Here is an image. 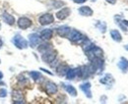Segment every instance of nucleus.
I'll return each mask as SVG.
<instances>
[{
    "label": "nucleus",
    "mask_w": 128,
    "mask_h": 104,
    "mask_svg": "<svg viewBox=\"0 0 128 104\" xmlns=\"http://www.w3.org/2000/svg\"><path fill=\"white\" fill-rule=\"evenodd\" d=\"M68 38L70 41H72L74 43H83L87 39V37L77 30H71L69 35H68Z\"/></svg>",
    "instance_id": "nucleus-1"
},
{
    "label": "nucleus",
    "mask_w": 128,
    "mask_h": 104,
    "mask_svg": "<svg viewBox=\"0 0 128 104\" xmlns=\"http://www.w3.org/2000/svg\"><path fill=\"white\" fill-rule=\"evenodd\" d=\"M86 55L88 56L89 60L91 61V60L95 59V58H102L104 51H102V48H100V47H98V46L95 45L93 48H91L90 50H88L86 52Z\"/></svg>",
    "instance_id": "nucleus-2"
},
{
    "label": "nucleus",
    "mask_w": 128,
    "mask_h": 104,
    "mask_svg": "<svg viewBox=\"0 0 128 104\" xmlns=\"http://www.w3.org/2000/svg\"><path fill=\"white\" fill-rule=\"evenodd\" d=\"M12 43L15 45L18 49H26V48H28V46H29L28 41H27L21 34H16V35L12 38Z\"/></svg>",
    "instance_id": "nucleus-3"
},
{
    "label": "nucleus",
    "mask_w": 128,
    "mask_h": 104,
    "mask_svg": "<svg viewBox=\"0 0 128 104\" xmlns=\"http://www.w3.org/2000/svg\"><path fill=\"white\" fill-rule=\"evenodd\" d=\"M56 56H57V52L55 50H53V49H49V50L42 53V59L44 63L50 64L51 62H53L54 60L56 59Z\"/></svg>",
    "instance_id": "nucleus-4"
},
{
    "label": "nucleus",
    "mask_w": 128,
    "mask_h": 104,
    "mask_svg": "<svg viewBox=\"0 0 128 104\" xmlns=\"http://www.w3.org/2000/svg\"><path fill=\"white\" fill-rule=\"evenodd\" d=\"M38 22L42 26H48L54 22V17L50 13H46L38 18Z\"/></svg>",
    "instance_id": "nucleus-5"
},
{
    "label": "nucleus",
    "mask_w": 128,
    "mask_h": 104,
    "mask_svg": "<svg viewBox=\"0 0 128 104\" xmlns=\"http://www.w3.org/2000/svg\"><path fill=\"white\" fill-rule=\"evenodd\" d=\"M18 27L21 29V30H27L29 29L30 27H32V20H30L29 18L27 17H21L19 20H18Z\"/></svg>",
    "instance_id": "nucleus-6"
},
{
    "label": "nucleus",
    "mask_w": 128,
    "mask_h": 104,
    "mask_svg": "<svg viewBox=\"0 0 128 104\" xmlns=\"http://www.w3.org/2000/svg\"><path fill=\"white\" fill-rule=\"evenodd\" d=\"M12 100L13 103H25V97L21 90L14 89L12 91Z\"/></svg>",
    "instance_id": "nucleus-7"
},
{
    "label": "nucleus",
    "mask_w": 128,
    "mask_h": 104,
    "mask_svg": "<svg viewBox=\"0 0 128 104\" xmlns=\"http://www.w3.org/2000/svg\"><path fill=\"white\" fill-rule=\"evenodd\" d=\"M44 90L46 92L49 94V95H52V94H55L58 90V88L56 86V84L52 83V82H48L46 84V87H44Z\"/></svg>",
    "instance_id": "nucleus-8"
},
{
    "label": "nucleus",
    "mask_w": 128,
    "mask_h": 104,
    "mask_svg": "<svg viewBox=\"0 0 128 104\" xmlns=\"http://www.w3.org/2000/svg\"><path fill=\"white\" fill-rule=\"evenodd\" d=\"M70 31H71V28L68 27V26H61V27L56 29L57 34L59 36H61V37H68Z\"/></svg>",
    "instance_id": "nucleus-9"
},
{
    "label": "nucleus",
    "mask_w": 128,
    "mask_h": 104,
    "mask_svg": "<svg viewBox=\"0 0 128 104\" xmlns=\"http://www.w3.org/2000/svg\"><path fill=\"white\" fill-rule=\"evenodd\" d=\"M80 89L85 93V95L88 98H92V92H91V84L90 83H83L80 85Z\"/></svg>",
    "instance_id": "nucleus-10"
},
{
    "label": "nucleus",
    "mask_w": 128,
    "mask_h": 104,
    "mask_svg": "<svg viewBox=\"0 0 128 104\" xmlns=\"http://www.w3.org/2000/svg\"><path fill=\"white\" fill-rule=\"evenodd\" d=\"M40 36L38 33H31L29 35V42L32 47H36L40 44Z\"/></svg>",
    "instance_id": "nucleus-11"
},
{
    "label": "nucleus",
    "mask_w": 128,
    "mask_h": 104,
    "mask_svg": "<svg viewBox=\"0 0 128 104\" xmlns=\"http://www.w3.org/2000/svg\"><path fill=\"white\" fill-rule=\"evenodd\" d=\"M70 14H71L70 8L65 7V8H62L60 11H58V12L56 13V18H57L58 20H65Z\"/></svg>",
    "instance_id": "nucleus-12"
},
{
    "label": "nucleus",
    "mask_w": 128,
    "mask_h": 104,
    "mask_svg": "<svg viewBox=\"0 0 128 104\" xmlns=\"http://www.w3.org/2000/svg\"><path fill=\"white\" fill-rule=\"evenodd\" d=\"M2 19H3V21H4L7 25H9V26H13V25L15 24V18H14V16L10 15V14L7 13V12H3V13H2Z\"/></svg>",
    "instance_id": "nucleus-13"
},
{
    "label": "nucleus",
    "mask_w": 128,
    "mask_h": 104,
    "mask_svg": "<svg viewBox=\"0 0 128 104\" xmlns=\"http://www.w3.org/2000/svg\"><path fill=\"white\" fill-rule=\"evenodd\" d=\"M52 35H53V31H52V30H50V29H46V30H42V32H40V39L46 40V41L51 39Z\"/></svg>",
    "instance_id": "nucleus-14"
},
{
    "label": "nucleus",
    "mask_w": 128,
    "mask_h": 104,
    "mask_svg": "<svg viewBox=\"0 0 128 104\" xmlns=\"http://www.w3.org/2000/svg\"><path fill=\"white\" fill-rule=\"evenodd\" d=\"M100 83L102 85H106V86H112L114 83V80L110 74H106L104 75V77H102L100 80Z\"/></svg>",
    "instance_id": "nucleus-15"
},
{
    "label": "nucleus",
    "mask_w": 128,
    "mask_h": 104,
    "mask_svg": "<svg viewBox=\"0 0 128 104\" xmlns=\"http://www.w3.org/2000/svg\"><path fill=\"white\" fill-rule=\"evenodd\" d=\"M118 68L123 72V73H127L128 72V60L124 57H121L119 62L117 63Z\"/></svg>",
    "instance_id": "nucleus-16"
},
{
    "label": "nucleus",
    "mask_w": 128,
    "mask_h": 104,
    "mask_svg": "<svg viewBox=\"0 0 128 104\" xmlns=\"http://www.w3.org/2000/svg\"><path fill=\"white\" fill-rule=\"evenodd\" d=\"M68 70H69V67L67 66V64L61 63L56 67V74L58 76H65Z\"/></svg>",
    "instance_id": "nucleus-17"
},
{
    "label": "nucleus",
    "mask_w": 128,
    "mask_h": 104,
    "mask_svg": "<svg viewBox=\"0 0 128 104\" xmlns=\"http://www.w3.org/2000/svg\"><path fill=\"white\" fill-rule=\"evenodd\" d=\"M79 14L85 17H90L94 14V11L89 7V6H82L79 8Z\"/></svg>",
    "instance_id": "nucleus-18"
},
{
    "label": "nucleus",
    "mask_w": 128,
    "mask_h": 104,
    "mask_svg": "<svg viewBox=\"0 0 128 104\" xmlns=\"http://www.w3.org/2000/svg\"><path fill=\"white\" fill-rule=\"evenodd\" d=\"M65 76H66V79L69 81L74 80L76 77H78V68H76V69H70L69 68V70L67 71Z\"/></svg>",
    "instance_id": "nucleus-19"
},
{
    "label": "nucleus",
    "mask_w": 128,
    "mask_h": 104,
    "mask_svg": "<svg viewBox=\"0 0 128 104\" xmlns=\"http://www.w3.org/2000/svg\"><path fill=\"white\" fill-rule=\"evenodd\" d=\"M63 88L67 91V93H69L71 96H77V90L76 89L72 86V85H67V84H62Z\"/></svg>",
    "instance_id": "nucleus-20"
},
{
    "label": "nucleus",
    "mask_w": 128,
    "mask_h": 104,
    "mask_svg": "<svg viewBox=\"0 0 128 104\" xmlns=\"http://www.w3.org/2000/svg\"><path fill=\"white\" fill-rule=\"evenodd\" d=\"M110 35H112V38L114 41H116V42H121L122 41V36L117 30H110Z\"/></svg>",
    "instance_id": "nucleus-21"
},
{
    "label": "nucleus",
    "mask_w": 128,
    "mask_h": 104,
    "mask_svg": "<svg viewBox=\"0 0 128 104\" xmlns=\"http://www.w3.org/2000/svg\"><path fill=\"white\" fill-rule=\"evenodd\" d=\"M30 76H31V78H32V80L36 82V83H40V82H42V80H44V77H42V75L40 74V72H36V71H32L30 73Z\"/></svg>",
    "instance_id": "nucleus-22"
},
{
    "label": "nucleus",
    "mask_w": 128,
    "mask_h": 104,
    "mask_svg": "<svg viewBox=\"0 0 128 104\" xmlns=\"http://www.w3.org/2000/svg\"><path fill=\"white\" fill-rule=\"evenodd\" d=\"M52 45L49 44V43H42V44H40L38 46V51L40 52V53H44V52H46V51H48L49 49H52V47H51Z\"/></svg>",
    "instance_id": "nucleus-23"
},
{
    "label": "nucleus",
    "mask_w": 128,
    "mask_h": 104,
    "mask_svg": "<svg viewBox=\"0 0 128 104\" xmlns=\"http://www.w3.org/2000/svg\"><path fill=\"white\" fill-rule=\"evenodd\" d=\"M96 27L98 29V30L102 33H104L106 31V24L104 22H98L96 24Z\"/></svg>",
    "instance_id": "nucleus-24"
},
{
    "label": "nucleus",
    "mask_w": 128,
    "mask_h": 104,
    "mask_svg": "<svg viewBox=\"0 0 128 104\" xmlns=\"http://www.w3.org/2000/svg\"><path fill=\"white\" fill-rule=\"evenodd\" d=\"M18 80H19V82H20L21 84H25V85L29 84V80H28L27 78L23 77V75H20V76L18 77Z\"/></svg>",
    "instance_id": "nucleus-25"
},
{
    "label": "nucleus",
    "mask_w": 128,
    "mask_h": 104,
    "mask_svg": "<svg viewBox=\"0 0 128 104\" xmlns=\"http://www.w3.org/2000/svg\"><path fill=\"white\" fill-rule=\"evenodd\" d=\"M115 19H116V18H115ZM116 20H117V19H116ZM116 24H118V25H119V27H120L122 30H124V31H127V28H126V27L123 25V23H122L120 20H117V23H116Z\"/></svg>",
    "instance_id": "nucleus-26"
},
{
    "label": "nucleus",
    "mask_w": 128,
    "mask_h": 104,
    "mask_svg": "<svg viewBox=\"0 0 128 104\" xmlns=\"http://www.w3.org/2000/svg\"><path fill=\"white\" fill-rule=\"evenodd\" d=\"M7 95V91H6V89H0V97H5Z\"/></svg>",
    "instance_id": "nucleus-27"
},
{
    "label": "nucleus",
    "mask_w": 128,
    "mask_h": 104,
    "mask_svg": "<svg viewBox=\"0 0 128 104\" xmlns=\"http://www.w3.org/2000/svg\"><path fill=\"white\" fill-rule=\"evenodd\" d=\"M87 0H74V2L75 3H78V4H82V3H84V2H86Z\"/></svg>",
    "instance_id": "nucleus-28"
},
{
    "label": "nucleus",
    "mask_w": 128,
    "mask_h": 104,
    "mask_svg": "<svg viewBox=\"0 0 128 104\" xmlns=\"http://www.w3.org/2000/svg\"><path fill=\"white\" fill-rule=\"evenodd\" d=\"M121 22L123 23V25H124L125 27H128V21L127 20H121Z\"/></svg>",
    "instance_id": "nucleus-29"
},
{
    "label": "nucleus",
    "mask_w": 128,
    "mask_h": 104,
    "mask_svg": "<svg viewBox=\"0 0 128 104\" xmlns=\"http://www.w3.org/2000/svg\"><path fill=\"white\" fill-rule=\"evenodd\" d=\"M106 2H108L110 4H115L116 3V0H106Z\"/></svg>",
    "instance_id": "nucleus-30"
},
{
    "label": "nucleus",
    "mask_w": 128,
    "mask_h": 104,
    "mask_svg": "<svg viewBox=\"0 0 128 104\" xmlns=\"http://www.w3.org/2000/svg\"><path fill=\"white\" fill-rule=\"evenodd\" d=\"M2 46H3V41H2V39H0V49L2 48Z\"/></svg>",
    "instance_id": "nucleus-31"
},
{
    "label": "nucleus",
    "mask_w": 128,
    "mask_h": 104,
    "mask_svg": "<svg viewBox=\"0 0 128 104\" xmlns=\"http://www.w3.org/2000/svg\"><path fill=\"white\" fill-rule=\"evenodd\" d=\"M2 78H3V74H2V73H1V72H0V80H1V79H2Z\"/></svg>",
    "instance_id": "nucleus-32"
},
{
    "label": "nucleus",
    "mask_w": 128,
    "mask_h": 104,
    "mask_svg": "<svg viewBox=\"0 0 128 104\" xmlns=\"http://www.w3.org/2000/svg\"><path fill=\"white\" fill-rule=\"evenodd\" d=\"M124 48H125V49H126V50L128 51V44H127V45H125V46H124Z\"/></svg>",
    "instance_id": "nucleus-33"
},
{
    "label": "nucleus",
    "mask_w": 128,
    "mask_h": 104,
    "mask_svg": "<svg viewBox=\"0 0 128 104\" xmlns=\"http://www.w3.org/2000/svg\"><path fill=\"white\" fill-rule=\"evenodd\" d=\"M91 1H92V2H96V0H91Z\"/></svg>",
    "instance_id": "nucleus-34"
},
{
    "label": "nucleus",
    "mask_w": 128,
    "mask_h": 104,
    "mask_svg": "<svg viewBox=\"0 0 128 104\" xmlns=\"http://www.w3.org/2000/svg\"><path fill=\"white\" fill-rule=\"evenodd\" d=\"M0 28H1V25H0Z\"/></svg>",
    "instance_id": "nucleus-35"
}]
</instances>
